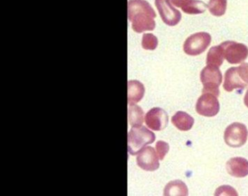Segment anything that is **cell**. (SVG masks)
<instances>
[{"instance_id": "cell-1", "label": "cell", "mask_w": 248, "mask_h": 196, "mask_svg": "<svg viewBox=\"0 0 248 196\" xmlns=\"http://www.w3.org/2000/svg\"><path fill=\"white\" fill-rule=\"evenodd\" d=\"M156 14L149 2L145 0H130L128 18L136 33H142L155 30Z\"/></svg>"}, {"instance_id": "cell-2", "label": "cell", "mask_w": 248, "mask_h": 196, "mask_svg": "<svg viewBox=\"0 0 248 196\" xmlns=\"http://www.w3.org/2000/svg\"><path fill=\"white\" fill-rule=\"evenodd\" d=\"M155 134L144 126L133 127L127 135V149L131 155H136L146 145L155 141Z\"/></svg>"}, {"instance_id": "cell-3", "label": "cell", "mask_w": 248, "mask_h": 196, "mask_svg": "<svg viewBox=\"0 0 248 196\" xmlns=\"http://www.w3.org/2000/svg\"><path fill=\"white\" fill-rule=\"evenodd\" d=\"M248 86V64L243 63L236 67H231L224 75L223 87L225 91L244 90Z\"/></svg>"}, {"instance_id": "cell-4", "label": "cell", "mask_w": 248, "mask_h": 196, "mask_svg": "<svg viewBox=\"0 0 248 196\" xmlns=\"http://www.w3.org/2000/svg\"><path fill=\"white\" fill-rule=\"evenodd\" d=\"M200 80L204 87L202 93H211L218 97L219 86L223 81V76L218 67L207 65L200 73Z\"/></svg>"}, {"instance_id": "cell-5", "label": "cell", "mask_w": 248, "mask_h": 196, "mask_svg": "<svg viewBox=\"0 0 248 196\" xmlns=\"http://www.w3.org/2000/svg\"><path fill=\"white\" fill-rule=\"evenodd\" d=\"M211 36L207 33H197L189 36L184 44V51L195 56L204 53L211 43Z\"/></svg>"}, {"instance_id": "cell-6", "label": "cell", "mask_w": 248, "mask_h": 196, "mask_svg": "<svg viewBox=\"0 0 248 196\" xmlns=\"http://www.w3.org/2000/svg\"><path fill=\"white\" fill-rule=\"evenodd\" d=\"M223 49L225 59L231 65H237L245 62L248 57V48L242 43L226 41L220 45Z\"/></svg>"}, {"instance_id": "cell-7", "label": "cell", "mask_w": 248, "mask_h": 196, "mask_svg": "<svg viewBox=\"0 0 248 196\" xmlns=\"http://www.w3.org/2000/svg\"><path fill=\"white\" fill-rule=\"evenodd\" d=\"M248 137V129L242 123H232L225 130L224 141L231 147H241L246 143Z\"/></svg>"}, {"instance_id": "cell-8", "label": "cell", "mask_w": 248, "mask_h": 196, "mask_svg": "<svg viewBox=\"0 0 248 196\" xmlns=\"http://www.w3.org/2000/svg\"><path fill=\"white\" fill-rule=\"evenodd\" d=\"M196 110L199 114L211 117L217 115L220 110V104L217 96L211 93H203L197 100Z\"/></svg>"}, {"instance_id": "cell-9", "label": "cell", "mask_w": 248, "mask_h": 196, "mask_svg": "<svg viewBox=\"0 0 248 196\" xmlns=\"http://www.w3.org/2000/svg\"><path fill=\"white\" fill-rule=\"evenodd\" d=\"M155 5L163 22L170 27L176 26L181 21V12L172 5L171 0H155Z\"/></svg>"}, {"instance_id": "cell-10", "label": "cell", "mask_w": 248, "mask_h": 196, "mask_svg": "<svg viewBox=\"0 0 248 196\" xmlns=\"http://www.w3.org/2000/svg\"><path fill=\"white\" fill-rule=\"evenodd\" d=\"M159 159L155 149L152 147H146L139 152L137 157V164L145 171H156L159 167Z\"/></svg>"}, {"instance_id": "cell-11", "label": "cell", "mask_w": 248, "mask_h": 196, "mask_svg": "<svg viewBox=\"0 0 248 196\" xmlns=\"http://www.w3.org/2000/svg\"><path fill=\"white\" fill-rule=\"evenodd\" d=\"M145 122L149 129L159 131L163 130L168 126V115L162 108L155 107L146 113Z\"/></svg>"}, {"instance_id": "cell-12", "label": "cell", "mask_w": 248, "mask_h": 196, "mask_svg": "<svg viewBox=\"0 0 248 196\" xmlns=\"http://www.w3.org/2000/svg\"><path fill=\"white\" fill-rule=\"evenodd\" d=\"M172 5L181 8L183 12L189 15H198L205 12L207 5L200 0H171Z\"/></svg>"}, {"instance_id": "cell-13", "label": "cell", "mask_w": 248, "mask_h": 196, "mask_svg": "<svg viewBox=\"0 0 248 196\" xmlns=\"http://www.w3.org/2000/svg\"><path fill=\"white\" fill-rule=\"evenodd\" d=\"M226 170L231 176L243 178L248 175V161L241 157L231 158L226 163Z\"/></svg>"}, {"instance_id": "cell-14", "label": "cell", "mask_w": 248, "mask_h": 196, "mask_svg": "<svg viewBox=\"0 0 248 196\" xmlns=\"http://www.w3.org/2000/svg\"><path fill=\"white\" fill-rule=\"evenodd\" d=\"M145 88L141 82L138 81H130L127 83V102L135 104L143 98Z\"/></svg>"}, {"instance_id": "cell-15", "label": "cell", "mask_w": 248, "mask_h": 196, "mask_svg": "<svg viewBox=\"0 0 248 196\" xmlns=\"http://www.w3.org/2000/svg\"><path fill=\"white\" fill-rule=\"evenodd\" d=\"M171 121L178 130L182 131L191 130L194 123V118L188 113L183 111L177 112L172 116Z\"/></svg>"}, {"instance_id": "cell-16", "label": "cell", "mask_w": 248, "mask_h": 196, "mask_svg": "<svg viewBox=\"0 0 248 196\" xmlns=\"http://www.w3.org/2000/svg\"><path fill=\"white\" fill-rule=\"evenodd\" d=\"M188 195V187L184 181L181 180H175L170 181L165 186L164 196H182Z\"/></svg>"}, {"instance_id": "cell-17", "label": "cell", "mask_w": 248, "mask_h": 196, "mask_svg": "<svg viewBox=\"0 0 248 196\" xmlns=\"http://www.w3.org/2000/svg\"><path fill=\"white\" fill-rule=\"evenodd\" d=\"M224 59V54L221 46H214L210 49L207 53L206 64L207 65L219 68L223 65Z\"/></svg>"}, {"instance_id": "cell-18", "label": "cell", "mask_w": 248, "mask_h": 196, "mask_svg": "<svg viewBox=\"0 0 248 196\" xmlns=\"http://www.w3.org/2000/svg\"><path fill=\"white\" fill-rule=\"evenodd\" d=\"M144 113L136 104H130L128 108V121L132 127H140L143 123Z\"/></svg>"}, {"instance_id": "cell-19", "label": "cell", "mask_w": 248, "mask_h": 196, "mask_svg": "<svg viewBox=\"0 0 248 196\" xmlns=\"http://www.w3.org/2000/svg\"><path fill=\"white\" fill-rule=\"evenodd\" d=\"M207 8L214 16H222L226 14L227 0H210Z\"/></svg>"}, {"instance_id": "cell-20", "label": "cell", "mask_w": 248, "mask_h": 196, "mask_svg": "<svg viewBox=\"0 0 248 196\" xmlns=\"http://www.w3.org/2000/svg\"><path fill=\"white\" fill-rule=\"evenodd\" d=\"M158 46V40L156 36L152 34H144L142 39V47L145 50H154Z\"/></svg>"}, {"instance_id": "cell-21", "label": "cell", "mask_w": 248, "mask_h": 196, "mask_svg": "<svg viewBox=\"0 0 248 196\" xmlns=\"http://www.w3.org/2000/svg\"><path fill=\"white\" fill-rule=\"evenodd\" d=\"M170 149V146L167 142L158 141L156 144V151L159 160L162 161Z\"/></svg>"}, {"instance_id": "cell-22", "label": "cell", "mask_w": 248, "mask_h": 196, "mask_svg": "<svg viewBox=\"0 0 248 196\" xmlns=\"http://www.w3.org/2000/svg\"><path fill=\"white\" fill-rule=\"evenodd\" d=\"M223 193H226L225 195H228V196H237L238 195L236 191H235L232 187H229V186H221L216 190L215 195L216 196H221Z\"/></svg>"}, {"instance_id": "cell-23", "label": "cell", "mask_w": 248, "mask_h": 196, "mask_svg": "<svg viewBox=\"0 0 248 196\" xmlns=\"http://www.w3.org/2000/svg\"><path fill=\"white\" fill-rule=\"evenodd\" d=\"M244 103H245V106L248 108V89L246 91L245 94V98H244Z\"/></svg>"}]
</instances>
